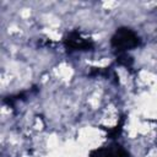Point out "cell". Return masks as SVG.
Listing matches in <instances>:
<instances>
[{
    "instance_id": "6da1fadb",
    "label": "cell",
    "mask_w": 157,
    "mask_h": 157,
    "mask_svg": "<svg viewBox=\"0 0 157 157\" xmlns=\"http://www.w3.org/2000/svg\"><path fill=\"white\" fill-rule=\"evenodd\" d=\"M141 45V38L137 33L130 27L121 26L115 29L113 36L110 37V47L115 54L128 53L131 49H135Z\"/></svg>"
},
{
    "instance_id": "7a4b0ae2",
    "label": "cell",
    "mask_w": 157,
    "mask_h": 157,
    "mask_svg": "<svg viewBox=\"0 0 157 157\" xmlns=\"http://www.w3.org/2000/svg\"><path fill=\"white\" fill-rule=\"evenodd\" d=\"M63 44L67 54H72L75 52H92L96 48L94 42L91 38L83 37L78 29L67 32L63 38Z\"/></svg>"
},
{
    "instance_id": "3957f363",
    "label": "cell",
    "mask_w": 157,
    "mask_h": 157,
    "mask_svg": "<svg viewBox=\"0 0 157 157\" xmlns=\"http://www.w3.org/2000/svg\"><path fill=\"white\" fill-rule=\"evenodd\" d=\"M88 157H131V155L123 145L113 141L108 145L92 150Z\"/></svg>"
},
{
    "instance_id": "277c9868",
    "label": "cell",
    "mask_w": 157,
    "mask_h": 157,
    "mask_svg": "<svg viewBox=\"0 0 157 157\" xmlns=\"http://www.w3.org/2000/svg\"><path fill=\"white\" fill-rule=\"evenodd\" d=\"M37 91H38V90H37ZM37 91H34L33 88H31V90H28V91H21V92H18V93H15V94H10V96L4 97L2 102H4L6 105H9L10 108L13 109L18 103L25 102V101L28 98V94L34 93V92H37Z\"/></svg>"
},
{
    "instance_id": "5b68a950",
    "label": "cell",
    "mask_w": 157,
    "mask_h": 157,
    "mask_svg": "<svg viewBox=\"0 0 157 157\" xmlns=\"http://www.w3.org/2000/svg\"><path fill=\"white\" fill-rule=\"evenodd\" d=\"M125 120H126V115H121L115 126L109 128V129L103 128V129L107 130V139H109V140H112V141H114L115 139H118V137L121 135V132H123V128H124Z\"/></svg>"
},
{
    "instance_id": "8992f818",
    "label": "cell",
    "mask_w": 157,
    "mask_h": 157,
    "mask_svg": "<svg viewBox=\"0 0 157 157\" xmlns=\"http://www.w3.org/2000/svg\"><path fill=\"white\" fill-rule=\"evenodd\" d=\"M115 63L119 66L125 67L126 70L131 71L134 67V59L131 55H129L128 53H121V54H115Z\"/></svg>"
}]
</instances>
